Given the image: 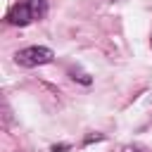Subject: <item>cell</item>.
Segmentation results:
<instances>
[{
    "label": "cell",
    "mask_w": 152,
    "mask_h": 152,
    "mask_svg": "<svg viewBox=\"0 0 152 152\" xmlns=\"http://www.w3.org/2000/svg\"><path fill=\"white\" fill-rule=\"evenodd\" d=\"M52 59H55V52L50 48H43V45H31V48H24L14 55V62L21 66H40V64H48Z\"/></svg>",
    "instance_id": "obj_1"
},
{
    "label": "cell",
    "mask_w": 152,
    "mask_h": 152,
    "mask_svg": "<svg viewBox=\"0 0 152 152\" xmlns=\"http://www.w3.org/2000/svg\"><path fill=\"white\" fill-rule=\"evenodd\" d=\"M33 19H36V17H33L31 7H28L24 0H21V2H17V5L7 12V21H10L12 26H28Z\"/></svg>",
    "instance_id": "obj_2"
},
{
    "label": "cell",
    "mask_w": 152,
    "mask_h": 152,
    "mask_svg": "<svg viewBox=\"0 0 152 152\" xmlns=\"http://www.w3.org/2000/svg\"><path fill=\"white\" fill-rule=\"evenodd\" d=\"M24 2L31 7V12H33L36 19H40V17L48 12V0H24Z\"/></svg>",
    "instance_id": "obj_3"
},
{
    "label": "cell",
    "mask_w": 152,
    "mask_h": 152,
    "mask_svg": "<svg viewBox=\"0 0 152 152\" xmlns=\"http://www.w3.org/2000/svg\"><path fill=\"white\" fill-rule=\"evenodd\" d=\"M64 150H69V145H55L52 147V152H64Z\"/></svg>",
    "instance_id": "obj_4"
}]
</instances>
